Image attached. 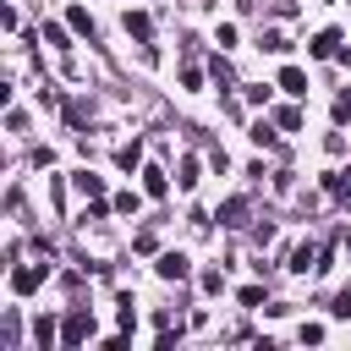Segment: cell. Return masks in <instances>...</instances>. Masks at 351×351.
<instances>
[{"mask_svg": "<svg viewBox=\"0 0 351 351\" xmlns=\"http://www.w3.org/2000/svg\"><path fill=\"white\" fill-rule=\"evenodd\" d=\"M44 274H49V263H16V269H11V291H16V296H33V291L44 285Z\"/></svg>", "mask_w": 351, "mask_h": 351, "instance_id": "1", "label": "cell"}, {"mask_svg": "<svg viewBox=\"0 0 351 351\" xmlns=\"http://www.w3.org/2000/svg\"><path fill=\"white\" fill-rule=\"evenodd\" d=\"M82 340H93V318H88V313H66V324H60V346H82Z\"/></svg>", "mask_w": 351, "mask_h": 351, "instance_id": "2", "label": "cell"}, {"mask_svg": "<svg viewBox=\"0 0 351 351\" xmlns=\"http://www.w3.org/2000/svg\"><path fill=\"white\" fill-rule=\"evenodd\" d=\"M154 269H159V280H186V274H192L186 252H159V263H154Z\"/></svg>", "mask_w": 351, "mask_h": 351, "instance_id": "3", "label": "cell"}, {"mask_svg": "<svg viewBox=\"0 0 351 351\" xmlns=\"http://www.w3.org/2000/svg\"><path fill=\"white\" fill-rule=\"evenodd\" d=\"M126 33H132L137 44H148V38H154V16H148V11H126Z\"/></svg>", "mask_w": 351, "mask_h": 351, "instance_id": "4", "label": "cell"}, {"mask_svg": "<svg viewBox=\"0 0 351 351\" xmlns=\"http://www.w3.org/2000/svg\"><path fill=\"white\" fill-rule=\"evenodd\" d=\"M318 60H329V55H340V33L335 27H324V33H313V44H307Z\"/></svg>", "mask_w": 351, "mask_h": 351, "instance_id": "5", "label": "cell"}, {"mask_svg": "<svg viewBox=\"0 0 351 351\" xmlns=\"http://www.w3.org/2000/svg\"><path fill=\"white\" fill-rule=\"evenodd\" d=\"M143 192H148V197H165V192H170V176H165L159 165H143Z\"/></svg>", "mask_w": 351, "mask_h": 351, "instance_id": "6", "label": "cell"}, {"mask_svg": "<svg viewBox=\"0 0 351 351\" xmlns=\"http://www.w3.org/2000/svg\"><path fill=\"white\" fill-rule=\"evenodd\" d=\"M219 225H230V230L247 225V197H225V203H219Z\"/></svg>", "mask_w": 351, "mask_h": 351, "instance_id": "7", "label": "cell"}, {"mask_svg": "<svg viewBox=\"0 0 351 351\" xmlns=\"http://www.w3.org/2000/svg\"><path fill=\"white\" fill-rule=\"evenodd\" d=\"M324 192L340 197V203H351V170H329V176H324Z\"/></svg>", "mask_w": 351, "mask_h": 351, "instance_id": "8", "label": "cell"}, {"mask_svg": "<svg viewBox=\"0 0 351 351\" xmlns=\"http://www.w3.org/2000/svg\"><path fill=\"white\" fill-rule=\"evenodd\" d=\"M280 88L302 99V93H307V71H302V66H285V71H280Z\"/></svg>", "mask_w": 351, "mask_h": 351, "instance_id": "9", "label": "cell"}, {"mask_svg": "<svg viewBox=\"0 0 351 351\" xmlns=\"http://www.w3.org/2000/svg\"><path fill=\"white\" fill-rule=\"evenodd\" d=\"M247 137H252L258 148H280V132H274L269 121H252V132H247Z\"/></svg>", "mask_w": 351, "mask_h": 351, "instance_id": "10", "label": "cell"}, {"mask_svg": "<svg viewBox=\"0 0 351 351\" xmlns=\"http://www.w3.org/2000/svg\"><path fill=\"white\" fill-rule=\"evenodd\" d=\"M66 27H71V33H88V38H93V16H88L82 5H71V11H66Z\"/></svg>", "mask_w": 351, "mask_h": 351, "instance_id": "11", "label": "cell"}, {"mask_svg": "<svg viewBox=\"0 0 351 351\" xmlns=\"http://www.w3.org/2000/svg\"><path fill=\"white\" fill-rule=\"evenodd\" d=\"M274 126H280V132H296V126H302V110H296V104H280V110H274Z\"/></svg>", "mask_w": 351, "mask_h": 351, "instance_id": "12", "label": "cell"}, {"mask_svg": "<svg viewBox=\"0 0 351 351\" xmlns=\"http://www.w3.org/2000/svg\"><path fill=\"white\" fill-rule=\"evenodd\" d=\"M115 165H121V170H137V165H143V143H126V148H115Z\"/></svg>", "mask_w": 351, "mask_h": 351, "instance_id": "13", "label": "cell"}, {"mask_svg": "<svg viewBox=\"0 0 351 351\" xmlns=\"http://www.w3.org/2000/svg\"><path fill=\"white\" fill-rule=\"evenodd\" d=\"M77 192H82V197H104V181H99L93 170H77Z\"/></svg>", "mask_w": 351, "mask_h": 351, "instance_id": "14", "label": "cell"}, {"mask_svg": "<svg viewBox=\"0 0 351 351\" xmlns=\"http://www.w3.org/2000/svg\"><path fill=\"white\" fill-rule=\"evenodd\" d=\"M197 170H203V165L186 154V159H181V176H176V181H181V192H192V186H197Z\"/></svg>", "mask_w": 351, "mask_h": 351, "instance_id": "15", "label": "cell"}, {"mask_svg": "<svg viewBox=\"0 0 351 351\" xmlns=\"http://www.w3.org/2000/svg\"><path fill=\"white\" fill-rule=\"evenodd\" d=\"M313 258H318V252H313V247H296V252H291V269H296V274H307V269H318V263H313Z\"/></svg>", "mask_w": 351, "mask_h": 351, "instance_id": "16", "label": "cell"}, {"mask_svg": "<svg viewBox=\"0 0 351 351\" xmlns=\"http://www.w3.org/2000/svg\"><path fill=\"white\" fill-rule=\"evenodd\" d=\"M38 38H44V44H55V49H66V27H60V22H44V33H38Z\"/></svg>", "mask_w": 351, "mask_h": 351, "instance_id": "17", "label": "cell"}, {"mask_svg": "<svg viewBox=\"0 0 351 351\" xmlns=\"http://www.w3.org/2000/svg\"><path fill=\"white\" fill-rule=\"evenodd\" d=\"M258 44H263V49H274V55H285V49H291V44H285V33H280V27H269V33H263V38H258Z\"/></svg>", "mask_w": 351, "mask_h": 351, "instance_id": "18", "label": "cell"}, {"mask_svg": "<svg viewBox=\"0 0 351 351\" xmlns=\"http://www.w3.org/2000/svg\"><path fill=\"white\" fill-rule=\"evenodd\" d=\"M197 285H203L208 296H219V291H225V274H219V269H203V280H197Z\"/></svg>", "mask_w": 351, "mask_h": 351, "instance_id": "19", "label": "cell"}, {"mask_svg": "<svg viewBox=\"0 0 351 351\" xmlns=\"http://www.w3.org/2000/svg\"><path fill=\"white\" fill-rule=\"evenodd\" d=\"M33 340H38V346H55V318H38V324H33Z\"/></svg>", "mask_w": 351, "mask_h": 351, "instance_id": "20", "label": "cell"}, {"mask_svg": "<svg viewBox=\"0 0 351 351\" xmlns=\"http://www.w3.org/2000/svg\"><path fill=\"white\" fill-rule=\"evenodd\" d=\"M110 208H115V214H137V192H115Z\"/></svg>", "mask_w": 351, "mask_h": 351, "instance_id": "21", "label": "cell"}, {"mask_svg": "<svg viewBox=\"0 0 351 351\" xmlns=\"http://www.w3.org/2000/svg\"><path fill=\"white\" fill-rule=\"evenodd\" d=\"M132 247H137V252H154V247H159V236H154V230H137V236H132Z\"/></svg>", "mask_w": 351, "mask_h": 351, "instance_id": "22", "label": "cell"}, {"mask_svg": "<svg viewBox=\"0 0 351 351\" xmlns=\"http://www.w3.org/2000/svg\"><path fill=\"white\" fill-rule=\"evenodd\" d=\"M329 313H335V318H351V291H340V296L329 302Z\"/></svg>", "mask_w": 351, "mask_h": 351, "instance_id": "23", "label": "cell"}, {"mask_svg": "<svg viewBox=\"0 0 351 351\" xmlns=\"http://www.w3.org/2000/svg\"><path fill=\"white\" fill-rule=\"evenodd\" d=\"M263 302V285H241V307H258Z\"/></svg>", "mask_w": 351, "mask_h": 351, "instance_id": "24", "label": "cell"}, {"mask_svg": "<svg viewBox=\"0 0 351 351\" xmlns=\"http://www.w3.org/2000/svg\"><path fill=\"white\" fill-rule=\"evenodd\" d=\"M335 121H351V88H346V93L335 99Z\"/></svg>", "mask_w": 351, "mask_h": 351, "instance_id": "25", "label": "cell"}, {"mask_svg": "<svg viewBox=\"0 0 351 351\" xmlns=\"http://www.w3.org/2000/svg\"><path fill=\"white\" fill-rule=\"evenodd\" d=\"M346 258H351V241H346Z\"/></svg>", "mask_w": 351, "mask_h": 351, "instance_id": "26", "label": "cell"}]
</instances>
